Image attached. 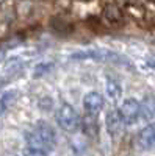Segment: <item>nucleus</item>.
Wrapping results in <instances>:
<instances>
[{
  "label": "nucleus",
  "mask_w": 155,
  "mask_h": 156,
  "mask_svg": "<svg viewBox=\"0 0 155 156\" xmlns=\"http://www.w3.org/2000/svg\"><path fill=\"white\" fill-rule=\"evenodd\" d=\"M25 139H27V142H28V147L41 148V150H46V151H49V148H52L57 144L55 129L44 120L36 122L33 129L30 133H27Z\"/></svg>",
  "instance_id": "obj_1"
},
{
  "label": "nucleus",
  "mask_w": 155,
  "mask_h": 156,
  "mask_svg": "<svg viewBox=\"0 0 155 156\" xmlns=\"http://www.w3.org/2000/svg\"><path fill=\"white\" fill-rule=\"evenodd\" d=\"M57 122L64 131H75L80 126V115L77 114L74 106L64 103V105L60 106L57 112Z\"/></svg>",
  "instance_id": "obj_2"
},
{
  "label": "nucleus",
  "mask_w": 155,
  "mask_h": 156,
  "mask_svg": "<svg viewBox=\"0 0 155 156\" xmlns=\"http://www.w3.org/2000/svg\"><path fill=\"white\" fill-rule=\"evenodd\" d=\"M74 59H83V58H94L97 61H111V62H127L124 56L114 53V51H110V50H105V48H100V50H89V51H85V53H75L72 55Z\"/></svg>",
  "instance_id": "obj_3"
},
{
  "label": "nucleus",
  "mask_w": 155,
  "mask_h": 156,
  "mask_svg": "<svg viewBox=\"0 0 155 156\" xmlns=\"http://www.w3.org/2000/svg\"><path fill=\"white\" fill-rule=\"evenodd\" d=\"M121 117L125 125H132L139 119V114H141V103L136 101L135 98H127L121 108H119Z\"/></svg>",
  "instance_id": "obj_4"
},
{
  "label": "nucleus",
  "mask_w": 155,
  "mask_h": 156,
  "mask_svg": "<svg viewBox=\"0 0 155 156\" xmlns=\"http://www.w3.org/2000/svg\"><path fill=\"white\" fill-rule=\"evenodd\" d=\"M107 129L108 133L116 139L122 134V129H124V120L121 117L119 109H113L107 114Z\"/></svg>",
  "instance_id": "obj_5"
},
{
  "label": "nucleus",
  "mask_w": 155,
  "mask_h": 156,
  "mask_svg": "<svg viewBox=\"0 0 155 156\" xmlns=\"http://www.w3.org/2000/svg\"><path fill=\"white\" fill-rule=\"evenodd\" d=\"M83 108L88 114L99 115V112L103 108V98L99 92H89L83 98Z\"/></svg>",
  "instance_id": "obj_6"
},
{
  "label": "nucleus",
  "mask_w": 155,
  "mask_h": 156,
  "mask_svg": "<svg viewBox=\"0 0 155 156\" xmlns=\"http://www.w3.org/2000/svg\"><path fill=\"white\" fill-rule=\"evenodd\" d=\"M136 142H138V147L143 148V150L150 148L152 145H155V122L141 129Z\"/></svg>",
  "instance_id": "obj_7"
},
{
  "label": "nucleus",
  "mask_w": 155,
  "mask_h": 156,
  "mask_svg": "<svg viewBox=\"0 0 155 156\" xmlns=\"http://www.w3.org/2000/svg\"><path fill=\"white\" fill-rule=\"evenodd\" d=\"M83 133L88 137H97L99 136V122H97V115L94 114H88L85 115V119L80 122Z\"/></svg>",
  "instance_id": "obj_8"
},
{
  "label": "nucleus",
  "mask_w": 155,
  "mask_h": 156,
  "mask_svg": "<svg viewBox=\"0 0 155 156\" xmlns=\"http://www.w3.org/2000/svg\"><path fill=\"white\" fill-rule=\"evenodd\" d=\"M103 17L111 23H119L122 20V11L114 3H108L105 6V9H103Z\"/></svg>",
  "instance_id": "obj_9"
},
{
  "label": "nucleus",
  "mask_w": 155,
  "mask_h": 156,
  "mask_svg": "<svg viewBox=\"0 0 155 156\" xmlns=\"http://www.w3.org/2000/svg\"><path fill=\"white\" fill-rule=\"evenodd\" d=\"M105 89H107V94H108V97H110V98H113V100H118V98L121 97L122 89H121L119 83L116 81V80H113V78H108V80H107Z\"/></svg>",
  "instance_id": "obj_10"
},
{
  "label": "nucleus",
  "mask_w": 155,
  "mask_h": 156,
  "mask_svg": "<svg viewBox=\"0 0 155 156\" xmlns=\"http://www.w3.org/2000/svg\"><path fill=\"white\" fill-rule=\"evenodd\" d=\"M3 56H5V51H3V50H0V61L3 59Z\"/></svg>",
  "instance_id": "obj_11"
}]
</instances>
